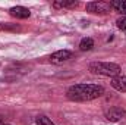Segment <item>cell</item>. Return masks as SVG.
<instances>
[{
  "mask_svg": "<svg viewBox=\"0 0 126 125\" xmlns=\"http://www.w3.org/2000/svg\"><path fill=\"white\" fill-rule=\"evenodd\" d=\"M125 116H126V110H123L122 107H117V106L110 107V109L106 112V118H107L109 121H111V122L120 121V119L125 118Z\"/></svg>",
  "mask_w": 126,
  "mask_h": 125,
  "instance_id": "277c9868",
  "label": "cell"
},
{
  "mask_svg": "<svg viewBox=\"0 0 126 125\" xmlns=\"http://www.w3.org/2000/svg\"><path fill=\"white\" fill-rule=\"evenodd\" d=\"M90 71L93 74L104 75V77H119L120 74V66L117 63L111 62H94L90 65Z\"/></svg>",
  "mask_w": 126,
  "mask_h": 125,
  "instance_id": "7a4b0ae2",
  "label": "cell"
},
{
  "mask_svg": "<svg viewBox=\"0 0 126 125\" xmlns=\"http://www.w3.org/2000/svg\"><path fill=\"white\" fill-rule=\"evenodd\" d=\"M104 94V88L97 84H76L67 90V97L75 102L93 100Z\"/></svg>",
  "mask_w": 126,
  "mask_h": 125,
  "instance_id": "6da1fadb",
  "label": "cell"
},
{
  "mask_svg": "<svg viewBox=\"0 0 126 125\" xmlns=\"http://www.w3.org/2000/svg\"><path fill=\"white\" fill-rule=\"evenodd\" d=\"M70 56H72V53L69 50H59V52H56V53H53L50 56V62L51 63H63V62H66L67 59H70Z\"/></svg>",
  "mask_w": 126,
  "mask_h": 125,
  "instance_id": "5b68a950",
  "label": "cell"
},
{
  "mask_svg": "<svg viewBox=\"0 0 126 125\" xmlns=\"http://www.w3.org/2000/svg\"><path fill=\"white\" fill-rule=\"evenodd\" d=\"M110 9H111V6L107 1H91L87 4V10L91 13H101L103 15V13H109Z\"/></svg>",
  "mask_w": 126,
  "mask_h": 125,
  "instance_id": "3957f363",
  "label": "cell"
},
{
  "mask_svg": "<svg viewBox=\"0 0 126 125\" xmlns=\"http://www.w3.org/2000/svg\"><path fill=\"white\" fill-rule=\"evenodd\" d=\"M110 6L116 12H119L122 15H126V0H114V1H110Z\"/></svg>",
  "mask_w": 126,
  "mask_h": 125,
  "instance_id": "ba28073f",
  "label": "cell"
},
{
  "mask_svg": "<svg viewBox=\"0 0 126 125\" xmlns=\"http://www.w3.org/2000/svg\"><path fill=\"white\" fill-rule=\"evenodd\" d=\"M37 125H54L47 116H38L37 118Z\"/></svg>",
  "mask_w": 126,
  "mask_h": 125,
  "instance_id": "8fae6325",
  "label": "cell"
},
{
  "mask_svg": "<svg viewBox=\"0 0 126 125\" xmlns=\"http://www.w3.org/2000/svg\"><path fill=\"white\" fill-rule=\"evenodd\" d=\"M117 28H119V30H123V31H126V16L120 18V19H117Z\"/></svg>",
  "mask_w": 126,
  "mask_h": 125,
  "instance_id": "7c38bea8",
  "label": "cell"
},
{
  "mask_svg": "<svg viewBox=\"0 0 126 125\" xmlns=\"http://www.w3.org/2000/svg\"><path fill=\"white\" fill-rule=\"evenodd\" d=\"M53 6L54 7H76L78 6V1H75V0H64V1H54L53 3Z\"/></svg>",
  "mask_w": 126,
  "mask_h": 125,
  "instance_id": "30bf717a",
  "label": "cell"
},
{
  "mask_svg": "<svg viewBox=\"0 0 126 125\" xmlns=\"http://www.w3.org/2000/svg\"><path fill=\"white\" fill-rule=\"evenodd\" d=\"M9 13H10L12 16H15V18H19V19L30 18V15H31L30 9H27V7H24V6H15V7H12V9L9 10Z\"/></svg>",
  "mask_w": 126,
  "mask_h": 125,
  "instance_id": "8992f818",
  "label": "cell"
},
{
  "mask_svg": "<svg viewBox=\"0 0 126 125\" xmlns=\"http://www.w3.org/2000/svg\"><path fill=\"white\" fill-rule=\"evenodd\" d=\"M94 47V40L93 38H90V37H85V38H82L81 40V44H79V49L82 50V52H87V50H91Z\"/></svg>",
  "mask_w": 126,
  "mask_h": 125,
  "instance_id": "9c48e42d",
  "label": "cell"
},
{
  "mask_svg": "<svg viewBox=\"0 0 126 125\" xmlns=\"http://www.w3.org/2000/svg\"><path fill=\"white\" fill-rule=\"evenodd\" d=\"M111 87L120 93H126V77H122V75L114 77L111 80Z\"/></svg>",
  "mask_w": 126,
  "mask_h": 125,
  "instance_id": "52a82bcc",
  "label": "cell"
}]
</instances>
